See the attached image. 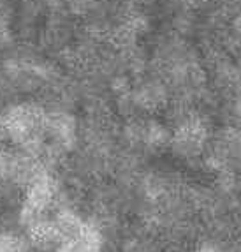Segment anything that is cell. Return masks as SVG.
I'll list each match as a JSON object with an SVG mask.
<instances>
[{
    "mask_svg": "<svg viewBox=\"0 0 241 252\" xmlns=\"http://www.w3.org/2000/svg\"><path fill=\"white\" fill-rule=\"evenodd\" d=\"M27 242L18 235L0 236V252H27Z\"/></svg>",
    "mask_w": 241,
    "mask_h": 252,
    "instance_id": "1",
    "label": "cell"
},
{
    "mask_svg": "<svg viewBox=\"0 0 241 252\" xmlns=\"http://www.w3.org/2000/svg\"><path fill=\"white\" fill-rule=\"evenodd\" d=\"M233 109H234V117L238 118V122H241V95L236 97V101H234Z\"/></svg>",
    "mask_w": 241,
    "mask_h": 252,
    "instance_id": "2",
    "label": "cell"
}]
</instances>
